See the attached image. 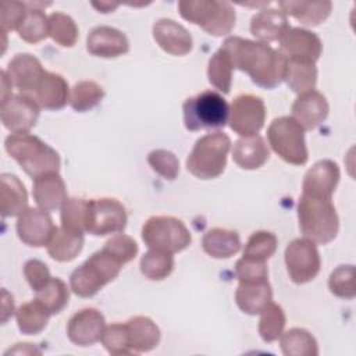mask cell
I'll list each match as a JSON object with an SVG mask.
<instances>
[{
	"label": "cell",
	"mask_w": 356,
	"mask_h": 356,
	"mask_svg": "<svg viewBox=\"0 0 356 356\" xmlns=\"http://www.w3.org/2000/svg\"><path fill=\"white\" fill-rule=\"evenodd\" d=\"M221 47L228 53L234 68L246 72L257 86L273 89L284 81L286 58L267 43L229 36Z\"/></svg>",
	"instance_id": "obj_1"
},
{
	"label": "cell",
	"mask_w": 356,
	"mask_h": 356,
	"mask_svg": "<svg viewBox=\"0 0 356 356\" xmlns=\"http://www.w3.org/2000/svg\"><path fill=\"white\" fill-rule=\"evenodd\" d=\"M6 152L33 179L58 172L60 156L40 138L31 134H11L4 140Z\"/></svg>",
	"instance_id": "obj_2"
},
{
	"label": "cell",
	"mask_w": 356,
	"mask_h": 356,
	"mask_svg": "<svg viewBox=\"0 0 356 356\" xmlns=\"http://www.w3.org/2000/svg\"><path fill=\"white\" fill-rule=\"evenodd\" d=\"M299 228L314 243L331 242L339 229V218L331 199L300 195L298 202Z\"/></svg>",
	"instance_id": "obj_3"
},
{
	"label": "cell",
	"mask_w": 356,
	"mask_h": 356,
	"mask_svg": "<svg viewBox=\"0 0 356 356\" xmlns=\"http://www.w3.org/2000/svg\"><path fill=\"white\" fill-rule=\"evenodd\" d=\"M231 139L216 131L199 138L186 159V170L199 179H213L221 175L227 165Z\"/></svg>",
	"instance_id": "obj_4"
},
{
	"label": "cell",
	"mask_w": 356,
	"mask_h": 356,
	"mask_svg": "<svg viewBox=\"0 0 356 356\" xmlns=\"http://www.w3.org/2000/svg\"><path fill=\"white\" fill-rule=\"evenodd\" d=\"M122 266L118 259L102 248L72 271L70 277L71 289L81 298H90L117 278Z\"/></svg>",
	"instance_id": "obj_5"
},
{
	"label": "cell",
	"mask_w": 356,
	"mask_h": 356,
	"mask_svg": "<svg viewBox=\"0 0 356 356\" xmlns=\"http://www.w3.org/2000/svg\"><path fill=\"white\" fill-rule=\"evenodd\" d=\"M181 17L213 36H225L235 26V10L228 1L182 0L178 3Z\"/></svg>",
	"instance_id": "obj_6"
},
{
	"label": "cell",
	"mask_w": 356,
	"mask_h": 356,
	"mask_svg": "<svg viewBox=\"0 0 356 356\" xmlns=\"http://www.w3.org/2000/svg\"><path fill=\"white\" fill-rule=\"evenodd\" d=\"M229 118L227 100L214 90H204L184 103V122L189 131L224 128Z\"/></svg>",
	"instance_id": "obj_7"
},
{
	"label": "cell",
	"mask_w": 356,
	"mask_h": 356,
	"mask_svg": "<svg viewBox=\"0 0 356 356\" xmlns=\"http://www.w3.org/2000/svg\"><path fill=\"white\" fill-rule=\"evenodd\" d=\"M142 239L149 249L178 253L192 242L186 225L171 216H153L142 227Z\"/></svg>",
	"instance_id": "obj_8"
},
{
	"label": "cell",
	"mask_w": 356,
	"mask_h": 356,
	"mask_svg": "<svg viewBox=\"0 0 356 356\" xmlns=\"http://www.w3.org/2000/svg\"><path fill=\"white\" fill-rule=\"evenodd\" d=\"M267 139L271 149L286 163L303 165L309 159L305 142V129L292 117L273 120L267 129Z\"/></svg>",
	"instance_id": "obj_9"
},
{
	"label": "cell",
	"mask_w": 356,
	"mask_h": 356,
	"mask_svg": "<svg viewBox=\"0 0 356 356\" xmlns=\"http://www.w3.org/2000/svg\"><path fill=\"white\" fill-rule=\"evenodd\" d=\"M127 210L114 197L90 199L85 211V232L95 236L120 234L127 227Z\"/></svg>",
	"instance_id": "obj_10"
},
{
	"label": "cell",
	"mask_w": 356,
	"mask_h": 356,
	"mask_svg": "<svg viewBox=\"0 0 356 356\" xmlns=\"http://www.w3.org/2000/svg\"><path fill=\"white\" fill-rule=\"evenodd\" d=\"M285 266L295 284H305L316 278L321 267L316 243L307 238H296L289 242L285 249Z\"/></svg>",
	"instance_id": "obj_11"
},
{
	"label": "cell",
	"mask_w": 356,
	"mask_h": 356,
	"mask_svg": "<svg viewBox=\"0 0 356 356\" xmlns=\"http://www.w3.org/2000/svg\"><path fill=\"white\" fill-rule=\"evenodd\" d=\"M266 121V106L261 97L254 95L236 96L229 107V127L241 136L257 135Z\"/></svg>",
	"instance_id": "obj_12"
},
{
	"label": "cell",
	"mask_w": 356,
	"mask_h": 356,
	"mask_svg": "<svg viewBox=\"0 0 356 356\" xmlns=\"http://www.w3.org/2000/svg\"><path fill=\"white\" fill-rule=\"evenodd\" d=\"M323 51L320 38L303 28H288L280 39V53L288 61H300L314 64Z\"/></svg>",
	"instance_id": "obj_13"
},
{
	"label": "cell",
	"mask_w": 356,
	"mask_h": 356,
	"mask_svg": "<svg viewBox=\"0 0 356 356\" xmlns=\"http://www.w3.org/2000/svg\"><path fill=\"white\" fill-rule=\"evenodd\" d=\"M39 104L24 93L11 95L1 103L0 117L4 128L13 134H26L32 129L39 117Z\"/></svg>",
	"instance_id": "obj_14"
},
{
	"label": "cell",
	"mask_w": 356,
	"mask_h": 356,
	"mask_svg": "<svg viewBox=\"0 0 356 356\" xmlns=\"http://www.w3.org/2000/svg\"><path fill=\"white\" fill-rule=\"evenodd\" d=\"M18 238L28 246H47L56 225L47 211L36 207H26L15 224Z\"/></svg>",
	"instance_id": "obj_15"
},
{
	"label": "cell",
	"mask_w": 356,
	"mask_h": 356,
	"mask_svg": "<svg viewBox=\"0 0 356 356\" xmlns=\"http://www.w3.org/2000/svg\"><path fill=\"white\" fill-rule=\"evenodd\" d=\"M104 328V316L97 309L85 307L68 320L67 335L76 346H90L102 339Z\"/></svg>",
	"instance_id": "obj_16"
},
{
	"label": "cell",
	"mask_w": 356,
	"mask_h": 356,
	"mask_svg": "<svg viewBox=\"0 0 356 356\" xmlns=\"http://www.w3.org/2000/svg\"><path fill=\"white\" fill-rule=\"evenodd\" d=\"M6 72L10 76L13 85L21 93L31 96L44 75L46 70L35 56L29 53H18L8 61Z\"/></svg>",
	"instance_id": "obj_17"
},
{
	"label": "cell",
	"mask_w": 356,
	"mask_h": 356,
	"mask_svg": "<svg viewBox=\"0 0 356 356\" xmlns=\"http://www.w3.org/2000/svg\"><path fill=\"white\" fill-rule=\"evenodd\" d=\"M86 50L96 57L114 58L129 50V42L121 31L100 25L93 28L86 38Z\"/></svg>",
	"instance_id": "obj_18"
},
{
	"label": "cell",
	"mask_w": 356,
	"mask_h": 356,
	"mask_svg": "<svg viewBox=\"0 0 356 356\" xmlns=\"http://www.w3.org/2000/svg\"><path fill=\"white\" fill-rule=\"evenodd\" d=\"M339 175L337 163L328 159L320 160L306 172L302 184V193L331 199L339 182Z\"/></svg>",
	"instance_id": "obj_19"
},
{
	"label": "cell",
	"mask_w": 356,
	"mask_h": 356,
	"mask_svg": "<svg viewBox=\"0 0 356 356\" xmlns=\"http://www.w3.org/2000/svg\"><path fill=\"white\" fill-rule=\"evenodd\" d=\"M153 38L165 53L172 56H185L193 46L188 29L171 18H160L154 22Z\"/></svg>",
	"instance_id": "obj_20"
},
{
	"label": "cell",
	"mask_w": 356,
	"mask_h": 356,
	"mask_svg": "<svg viewBox=\"0 0 356 356\" xmlns=\"http://www.w3.org/2000/svg\"><path fill=\"white\" fill-rule=\"evenodd\" d=\"M330 107L325 96L317 90H310L299 97L292 104V118L306 129L317 128L328 115Z\"/></svg>",
	"instance_id": "obj_21"
},
{
	"label": "cell",
	"mask_w": 356,
	"mask_h": 356,
	"mask_svg": "<svg viewBox=\"0 0 356 356\" xmlns=\"http://www.w3.org/2000/svg\"><path fill=\"white\" fill-rule=\"evenodd\" d=\"M29 97H32L39 107L46 110H60L70 102V88L60 74L46 71Z\"/></svg>",
	"instance_id": "obj_22"
},
{
	"label": "cell",
	"mask_w": 356,
	"mask_h": 356,
	"mask_svg": "<svg viewBox=\"0 0 356 356\" xmlns=\"http://www.w3.org/2000/svg\"><path fill=\"white\" fill-rule=\"evenodd\" d=\"M32 195L39 206L44 211H53L67 202V188L63 178L57 172L44 174L33 181Z\"/></svg>",
	"instance_id": "obj_23"
},
{
	"label": "cell",
	"mask_w": 356,
	"mask_h": 356,
	"mask_svg": "<svg viewBox=\"0 0 356 356\" xmlns=\"http://www.w3.org/2000/svg\"><path fill=\"white\" fill-rule=\"evenodd\" d=\"M288 28L286 15L277 8L260 10L250 19V32L261 43L280 42Z\"/></svg>",
	"instance_id": "obj_24"
},
{
	"label": "cell",
	"mask_w": 356,
	"mask_h": 356,
	"mask_svg": "<svg viewBox=\"0 0 356 356\" xmlns=\"http://www.w3.org/2000/svg\"><path fill=\"white\" fill-rule=\"evenodd\" d=\"M270 157V150L260 135L239 138L232 150L235 164L243 170L260 168Z\"/></svg>",
	"instance_id": "obj_25"
},
{
	"label": "cell",
	"mask_w": 356,
	"mask_h": 356,
	"mask_svg": "<svg viewBox=\"0 0 356 356\" xmlns=\"http://www.w3.org/2000/svg\"><path fill=\"white\" fill-rule=\"evenodd\" d=\"M128 341L132 353H143L154 349L160 342V330L156 323L145 316L131 317L127 323Z\"/></svg>",
	"instance_id": "obj_26"
},
{
	"label": "cell",
	"mask_w": 356,
	"mask_h": 356,
	"mask_svg": "<svg viewBox=\"0 0 356 356\" xmlns=\"http://www.w3.org/2000/svg\"><path fill=\"white\" fill-rule=\"evenodd\" d=\"M273 300V291L268 281L239 282L235 291L238 307L250 316L259 314Z\"/></svg>",
	"instance_id": "obj_27"
},
{
	"label": "cell",
	"mask_w": 356,
	"mask_h": 356,
	"mask_svg": "<svg viewBox=\"0 0 356 356\" xmlns=\"http://www.w3.org/2000/svg\"><path fill=\"white\" fill-rule=\"evenodd\" d=\"M0 203L3 217L19 216L28 207V193L21 179L8 172L0 177Z\"/></svg>",
	"instance_id": "obj_28"
},
{
	"label": "cell",
	"mask_w": 356,
	"mask_h": 356,
	"mask_svg": "<svg viewBox=\"0 0 356 356\" xmlns=\"http://www.w3.org/2000/svg\"><path fill=\"white\" fill-rule=\"evenodd\" d=\"M280 10L285 15H291L305 26H316L321 24L331 13V1H302L285 0L278 1Z\"/></svg>",
	"instance_id": "obj_29"
},
{
	"label": "cell",
	"mask_w": 356,
	"mask_h": 356,
	"mask_svg": "<svg viewBox=\"0 0 356 356\" xmlns=\"http://www.w3.org/2000/svg\"><path fill=\"white\" fill-rule=\"evenodd\" d=\"M203 250L214 259H228L239 252L241 238L236 231L227 228H211L202 239Z\"/></svg>",
	"instance_id": "obj_30"
},
{
	"label": "cell",
	"mask_w": 356,
	"mask_h": 356,
	"mask_svg": "<svg viewBox=\"0 0 356 356\" xmlns=\"http://www.w3.org/2000/svg\"><path fill=\"white\" fill-rule=\"evenodd\" d=\"M83 242V234L71 232L64 227H56L47 243V253L57 261H71L81 253Z\"/></svg>",
	"instance_id": "obj_31"
},
{
	"label": "cell",
	"mask_w": 356,
	"mask_h": 356,
	"mask_svg": "<svg viewBox=\"0 0 356 356\" xmlns=\"http://www.w3.org/2000/svg\"><path fill=\"white\" fill-rule=\"evenodd\" d=\"M50 313L36 299L22 303L15 312L18 328L25 335H38L42 332L47 325Z\"/></svg>",
	"instance_id": "obj_32"
},
{
	"label": "cell",
	"mask_w": 356,
	"mask_h": 356,
	"mask_svg": "<svg viewBox=\"0 0 356 356\" xmlns=\"http://www.w3.org/2000/svg\"><path fill=\"white\" fill-rule=\"evenodd\" d=\"M281 350L285 356H317L318 346L314 337L303 328H291L280 337Z\"/></svg>",
	"instance_id": "obj_33"
},
{
	"label": "cell",
	"mask_w": 356,
	"mask_h": 356,
	"mask_svg": "<svg viewBox=\"0 0 356 356\" xmlns=\"http://www.w3.org/2000/svg\"><path fill=\"white\" fill-rule=\"evenodd\" d=\"M284 81H286L288 86L298 95L314 90L317 82V68L312 63L286 60Z\"/></svg>",
	"instance_id": "obj_34"
},
{
	"label": "cell",
	"mask_w": 356,
	"mask_h": 356,
	"mask_svg": "<svg viewBox=\"0 0 356 356\" xmlns=\"http://www.w3.org/2000/svg\"><path fill=\"white\" fill-rule=\"evenodd\" d=\"M232 71L234 65L228 53L220 47L209 60V82L222 93H229L232 85Z\"/></svg>",
	"instance_id": "obj_35"
},
{
	"label": "cell",
	"mask_w": 356,
	"mask_h": 356,
	"mask_svg": "<svg viewBox=\"0 0 356 356\" xmlns=\"http://www.w3.org/2000/svg\"><path fill=\"white\" fill-rule=\"evenodd\" d=\"M28 13L18 26V36L28 43H38L49 35V17L42 11V8L26 3Z\"/></svg>",
	"instance_id": "obj_36"
},
{
	"label": "cell",
	"mask_w": 356,
	"mask_h": 356,
	"mask_svg": "<svg viewBox=\"0 0 356 356\" xmlns=\"http://www.w3.org/2000/svg\"><path fill=\"white\" fill-rule=\"evenodd\" d=\"M38 302H40L50 314H58L64 310L70 300V289L60 278H50V281L36 291Z\"/></svg>",
	"instance_id": "obj_37"
},
{
	"label": "cell",
	"mask_w": 356,
	"mask_h": 356,
	"mask_svg": "<svg viewBox=\"0 0 356 356\" xmlns=\"http://www.w3.org/2000/svg\"><path fill=\"white\" fill-rule=\"evenodd\" d=\"M174 264L175 261L171 253L149 249V252H146L140 259V271L146 278L160 281L172 273Z\"/></svg>",
	"instance_id": "obj_38"
},
{
	"label": "cell",
	"mask_w": 356,
	"mask_h": 356,
	"mask_svg": "<svg viewBox=\"0 0 356 356\" xmlns=\"http://www.w3.org/2000/svg\"><path fill=\"white\" fill-rule=\"evenodd\" d=\"M104 96L103 88L95 81H79L74 85L70 93V106L78 111L85 113L97 106Z\"/></svg>",
	"instance_id": "obj_39"
},
{
	"label": "cell",
	"mask_w": 356,
	"mask_h": 356,
	"mask_svg": "<svg viewBox=\"0 0 356 356\" xmlns=\"http://www.w3.org/2000/svg\"><path fill=\"white\" fill-rule=\"evenodd\" d=\"M260 321H259V334L264 342H274L277 341L281 334L284 332L286 317L284 309L270 302L261 312H260Z\"/></svg>",
	"instance_id": "obj_40"
},
{
	"label": "cell",
	"mask_w": 356,
	"mask_h": 356,
	"mask_svg": "<svg viewBox=\"0 0 356 356\" xmlns=\"http://www.w3.org/2000/svg\"><path fill=\"white\" fill-rule=\"evenodd\" d=\"M49 36L63 47H72L78 40V26L70 15L56 11L49 15Z\"/></svg>",
	"instance_id": "obj_41"
},
{
	"label": "cell",
	"mask_w": 356,
	"mask_h": 356,
	"mask_svg": "<svg viewBox=\"0 0 356 356\" xmlns=\"http://www.w3.org/2000/svg\"><path fill=\"white\" fill-rule=\"evenodd\" d=\"M277 236L270 231H256L253 232L243 249V257L266 261L277 250Z\"/></svg>",
	"instance_id": "obj_42"
},
{
	"label": "cell",
	"mask_w": 356,
	"mask_h": 356,
	"mask_svg": "<svg viewBox=\"0 0 356 356\" xmlns=\"http://www.w3.org/2000/svg\"><path fill=\"white\" fill-rule=\"evenodd\" d=\"M86 199L71 197L61 207V227L71 232L83 234L85 232V211Z\"/></svg>",
	"instance_id": "obj_43"
},
{
	"label": "cell",
	"mask_w": 356,
	"mask_h": 356,
	"mask_svg": "<svg viewBox=\"0 0 356 356\" xmlns=\"http://www.w3.org/2000/svg\"><path fill=\"white\" fill-rule=\"evenodd\" d=\"M328 288L338 298L353 299L356 295L355 267L352 264L337 267L328 278Z\"/></svg>",
	"instance_id": "obj_44"
},
{
	"label": "cell",
	"mask_w": 356,
	"mask_h": 356,
	"mask_svg": "<svg viewBox=\"0 0 356 356\" xmlns=\"http://www.w3.org/2000/svg\"><path fill=\"white\" fill-rule=\"evenodd\" d=\"M102 343L111 355H129L132 353L125 323H113L104 328Z\"/></svg>",
	"instance_id": "obj_45"
},
{
	"label": "cell",
	"mask_w": 356,
	"mask_h": 356,
	"mask_svg": "<svg viewBox=\"0 0 356 356\" xmlns=\"http://www.w3.org/2000/svg\"><path fill=\"white\" fill-rule=\"evenodd\" d=\"M147 163L160 177L174 181L179 172V161L177 156L165 149L152 150L147 156Z\"/></svg>",
	"instance_id": "obj_46"
},
{
	"label": "cell",
	"mask_w": 356,
	"mask_h": 356,
	"mask_svg": "<svg viewBox=\"0 0 356 356\" xmlns=\"http://www.w3.org/2000/svg\"><path fill=\"white\" fill-rule=\"evenodd\" d=\"M235 274L239 282H260L267 281L268 268L266 261L242 256L235 264Z\"/></svg>",
	"instance_id": "obj_47"
},
{
	"label": "cell",
	"mask_w": 356,
	"mask_h": 356,
	"mask_svg": "<svg viewBox=\"0 0 356 356\" xmlns=\"http://www.w3.org/2000/svg\"><path fill=\"white\" fill-rule=\"evenodd\" d=\"M104 250H107L108 253H111L115 259H118L122 264L131 261L136 253H138V243L135 242L134 238L124 235V234H118L113 238H110L104 246Z\"/></svg>",
	"instance_id": "obj_48"
},
{
	"label": "cell",
	"mask_w": 356,
	"mask_h": 356,
	"mask_svg": "<svg viewBox=\"0 0 356 356\" xmlns=\"http://www.w3.org/2000/svg\"><path fill=\"white\" fill-rule=\"evenodd\" d=\"M26 13H28L26 3H21V1H6V3H3L1 10H0L1 32L7 33L8 31L18 29V26L24 21Z\"/></svg>",
	"instance_id": "obj_49"
},
{
	"label": "cell",
	"mask_w": 356,
	"mask_h": 356,
	"mask_svg": "<svg viewBox=\"0 0 356 356\" xmlns=\"http://www.w3.org/2000/svg\"><path fill=\"white\" fill-rule=\"evenodd\" d=\"M24 275L35 292L43 288L51 278L47 266L38 259H31L24 264Z\"/></svg>",
	"instance_id": "obj_50"
},
{
	"label": "cell",
	"mask_w": 356,
	"mask_h": 356,
	"mask_svg": "<svg viewBox=\"0 0 356 356\" xmlns=\"http://www.w3.org/2000/svg\"><path fill=\"white\" fill-rule=\"evenodd\" d=\"M3 316H1V323L4 324L14 313V300H13V296L6 291L3 289Z\"/></svg>",
	"instance_id": "obj_51"
},
{
	"label": "cell",
	"mask_w": 356,
	"mask_h": 356,
	"mask_svg": "<svg viewBox=\"0 0 356 356\" xmlns=\"http://www.w3.org/2000/svg\"><path fill=\"white\" fill-rule=\"evenodd\" d=\"M1 76V103L6 102L10 96H11V88H13V82L10 79V76L7 75L6 70H3L0 72Z\"/></svg>",
	"instance_id": "obj_52"
},
{
	"label": "cell",
	"mask_w": 356,
	"mask_h": 356,
	"mask_svg": "<svg viewBox=\"0 0 356 356\" xmlns=\"http://www.w3.org/2000/svg\"><path fill=\"white\" fill-rule=\"evenodd\" d=\"M10 353H18V355H31V353H40L39 349H36L32 343H17L13 349L6 350L4 355H10Z\"/></svg>",
	"instance_id": "obj_53"
},
{
	"label": "cell",
	"mask_w": 356,
	"mask_h": 356,
	"mask_svg": "<svg viewBox=\"0 0 356 356\" xmlns=\"http://www.w3.org/2000/svg\"><path fill=\"white\" fill-rule=\"evenodd\" d=\"M92 6L99 13H113L118 7L117 3H110V1H92Z\"/></svg>",
	"instance_id": "obj_54"
}]
</instances>
